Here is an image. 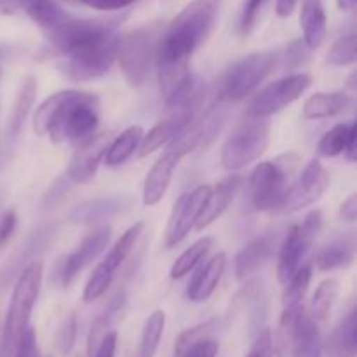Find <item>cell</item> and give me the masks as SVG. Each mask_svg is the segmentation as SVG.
Instances as JSON below:
<instances>
[{
  "label": "cell",
  "mask_w": 357,
  "mask_h": 357,
  "mask_svg": "<svg viewBox=\"0 0 357 357\" xmlns=\"http://www.w3.org/2000/svg\"><path fill=\"white\" fill-rule=\"evenodd\" d=\"M222 0H192L160 31L155 45L159 89L167 107L176 103L192 84L190 61L194 52L208 40L218 20Z\"/></svg>",
  "instance_id": "cell-1"
},
{
  "label": "cell",
  "mask_w": 357,
  "mask_h": 357,
  "mask_svg": "<svg viewBox=\"0 0 357 357\" xmlns=\"http://www.w3.org/2000/svg\"><path fill=\"white\" fill-rule=\"evenodd\" d=\"M100 100L93 93L75 89L58 91L45 98L33 115L37 136H49L52 143H79L96 132Z\"/></svg>",
  "instance_id": "cell-2"
},
{
  "label": "cell",
  "mask_w": 357,
  "mask_h": 357,
  "mask_svg": "<svg viewBox=\"0 0 357 357\" xmlns=\"http://www.w3.org/2000/svg\"><path fill=\"white\" fill-rule=\"evenodd\" d=\"M42 275H44L42 261H31L28 267L23 268L14 284L9 309H7L6 326H3V354L7 357L14 356L21 335L30 324L31 312L40 291Z\"/></svg>",
  "instance_id": "cell-3"
},
{
  "label": "cell",
  "mask_w": 357,
  "mask_h": 357,
  "mask_svg": "<svg viewBox=\"0 0 357 357\" xmlns=\"http://www.w3.org/2000/svg\"><path fill=\"white\" fill-rule=\"evenodd\" d=\"M160 31H162L160 21H152V23L142 24V26L119 37L117 59L115 61H119V65H121V70L129 86L139 87L145 84L150 73V66H152L153 54H155V45Z\"/></svg>",
  "instance_id": "cell-4"
},
{
  "label": "cell",
  "mask_w": 357,
  "mask_h": 357,
  "mask_svg": "<svg viewBox=\"0 0 357 357\" xmlns=\"http://www.w3.org/2000/svg\"><path fill=\"white\" fill-rule=\"evenodd\" d=\"M119 35H108L100 40L79 45L61 56L59 70L73 82H86L103 77L110 72L117 59Z\"/></svg>",
  "instance_id": "cell-5"
},
{
  "label": "cell",
  "mask_w": 357,
  "mask_h": 357,
  "mask_svg": "<svg viewBox=\"0 0 357 357\" xmlns=\"http://www.w3.org/2000/svg\"><path fill=\"white\" fill-rule=\"evenodd\" d=\"M298 157L289 153L281 159L257 164L250 176V201L255 211H275L289 185Z\"/></svg>",
  "instance_id": "cell-6"
},
{
  "label": "cell",
  "mask_w": 357,
  "mask_h": 357,
  "mask_svg": "<svg viewBox=\"0 0 357 357\" xmlns=\"http://www.w3.org/2000/svg\"><path fill=\"white\" fill-rule=\"evenodd\" d=\"M278 65V52L261 51L234 63L220 84V100L241 101L253 94Z\"/></svg>",
  "instance_id": "cell-7"
},
{
  "label": "cell",
  "mask_w": 357,
  "mask_h": 357,
  "mask_svg": "<svg viewBox=\"0 0 357 357\" xmlns=\"http://www.w3.org/2000/svg\"><path fill=\"white\" fill-rule=\"evenodd\" d=\"M271 131L265 119L250 117L241 122L227 138L222 149V164L230 171L243 169L257 162L267 150Z\"/></svg>",
  "instance_id": "cell-8"
},
{
  "label": "cell",
  "mask_w": 357,
  "mask_h": 357,
  "mask_svg": "<svg viewBox=\"0 0 357 357\" xmlns=\"http://www.w3.org/2000/svg\"><path fill=\"white\" fill-rule=\"evenodd\" d=\"M126 16L110 17H68L47 30V40L59 56L79 45L114 35Z\"/></svg>",
  "instance_id": "cell-9"
},
{
  "label": "cell",
  "mask_w": 357,
  "mask_h": 357,
  "mask_svg": "<svg viewBox=\"0 0 357 357\" xmlns=\"http://www.w3.org/2000/svg\"><path fill=\"white\" fill-rule=\"evenodd\" d=\"M321 229H323V215L319 209H314L303 218L302 223L291 227L289 232L286 234L281 250H279L278 264V279L281 284H286L291 275L305 265L307 257H309Z\"/></svg>",
  "instance_id": "cell-10"
},
{
  "label": "cell",
  "mask_w": 357,
  "mask_h": 357,
  "mask_svg": "<svg viewBox=\"0 0 357 357\" xmlns=\"http://www.w3.org/2000/svg\"><path fill=\"white\" fill-rule=\"evenodd\" d=\"M143 229H145V223L138 222L135 225L129 227L124 234L121 236V239L110 248V251L107 253V257L96 265V268L93 271V274L89 275L86 282V288H84L82 300L86 303H93L96 300H100L101 296L107 293V289L110 288L112 282H114L115 274H117L119 268L122 267L128 257L131 255V251L135 250L136 243L142 237Z\"/></svg>",
  "instance_id": "cell-11"
},
{
  "label": "cell",
  "mask_w": 357,
  "mask_h": 357,
  "mask_svg": "<svg viewBox=\"0 0 357 357\" xmlns=\"http://www.w3.org/2000/svg\"><path fill=\"white\" fill-rule=\"evenodd\" d=\"M310 86H312V77L309 73H291L274 80L260 93L255 94L248 108V115L258 119L271 117L300 100Z\"/></svg>",
  "instance_id": "cell-12"
},
{
  "label": "cell",
  "mask_w": 357,
  "mask_h": 357,
  "mask_svg": "<svg viewBox=\"0 0 357 357\" xmlns=\"http://www.w3.org/2000/svg\"><path fill=\"white\" fill-rule=\"evenodd\" d=\"M330 185V173L317 159H312L305 167L295 183L288 185L281 204L275 211L296 213L300 209L312 206L323 197Z\"/></svg>",
  "instance_id": "cell-13"
},
{
  "label": "cell",
  "mask_w": 357,
  "mask_h": 357,
  "mask_svg": "<svg viewBox=\"0 0 357 357\" xmlns=\"http://www.w3.org/2000/svg\"><path fill=\"white\" fill-rule=\"evenodd\" d=\"M209 192H211L209 185H199L197 188L187 192L178 199L173 211H171L169 222H167L166 237H164L166 250L176 248L190 234V230L195 229L199 216H201L206 201L209 197Z\"/></svg>",
  "instance_id": "cell-14"
},
{
  "label": "cell",
  "mask_w": 357,
  "mask_h": 357,
  "mask_svg": "<svg viewBox=\"0 0 357 357\" xmlns=\"http://www.w3.org/2000/svg\"><path fill=\"white\" fill-rule=\"evenodd\" d=\"M112 237L110 227H100V229L93 230L87 234L79 246L65 257L61 264V271H59V281H61L63 288H68L77 275L91 264L96 260L105 248L108 246Z\"/></svg>",
  "instance_id": "cell-15"
},
{
  "label": "cell",
  "mask_w": 357,
  "mask_h": 357,
  "mask_svg": "<svg viewBox=\"0 0 357 357\" xmlns=\"http://www.w3.org/2000/svg\"><path fill=\"white\" fill-rule=\"evenodd\" d=\"M110 143L108 135H91L89 138L77 143V149L70 159L66 176L73 183H89L96 176V171L103 160L107 146Z\"/></svg>",
  "instance_id": "cell-16"
},
{
  "label": "cell",
  "mask_w": 357,
  "mask_h": 357,
  "mask_svg": "<svg viewBox=\"0 0 357 357\" xmlns=\"http://www.w3.org/2000/svg\"><path fill=\"white\" fill-rule=\"evenodd\" d=\"M181 159L183 157L176 150L167 146L166 152L157 159V162L150 167L149 174H146L145 183H143V204L155 206L162 201L171 185L174 169L181 162Z\"/></svg>",
  "instance_id": "cell-17"
},
{
  "label": "cell",
  "mask_w": 357,
  "mask_h": 357,
  "mask_svg": "<svg viewBox=\"0 0 357 357\" xmlns=\"http://www.w3.org/2000/svg\"><path fill=\"white\" fill-rule=\"evenodd\" d=\"M275 246H278V236L275 234H265V236H260L251 241V243H248L237 253L236 264H234L237 281H248L250 278H253L271 260Z\"/></svg>",
  "instance_id": "cell-18"
},
{
  "label": "cell",
  "mask_w": 357,
  "mask_h": 357,
  "mask_svg": "<svg viewBox=\"0 0 357 357\" xmlns=\"http://www.w3.org/2000/svg\"><path fill=\"white\" fill-rule=\"evenodd\" d=\"M20 10L26 13L38 26L45 30L66 17L54 0H0V16H13Z\"/></svg>",
  "instance_id": "cell-19"
},
{
  "label": "cell",
  "mask_w": 357,
  "mask_h": 357,
  "mask_svg": "<svg viewBox=\"0 0 357 357\" xmlns=\"http://www.w3.org/2000/svg\"><path fill=\"white\" fill-rule=\"evenodd\" d=\"M243 187V176L239 174H234V176H227L225 180H222L220 183H216L215 187H211L209 192V197L206 201L204 209H202L201 216L197 220V225L195 229L204 230L208 229L211 223H215L223 213L227 211V208L230 206V202L234 201L237 192Z\"/></svg>",
  "instance_id": "cell-20"
},
{
  "label": "cell",
  "mask_w": 357,
  "mask_h": 357,
  "mask_svg": "<svg viewBox=\"0 0 357 357\" xmlns=\"http://www.w3.org/2000/svg\"><path fill=\"white\" fill-rule=\"evenodd\" d=\"M227 268V255L216 253L209 261H206L204 267L194 275L187 289V296L190 302L202 303L211 298L213 293L218 288L220 281L223 278V272Z\"/></svg>",
  "instance_id": "cell-21"
},
{
  "label": "cell",
  "mask_w": 357,
  "mask_h": 357,
  "mask_svg": "<svg viewBox=\"0 0 357 357\" xmlns=\"http://www.w3.org/2000/svg\"><path fill=\"white\" fill-rule=\"evenodd\" d=\"M326 357H356L357 356V310L351 309L340 323L333 328L323 344Z\"/></svg>",
  "instance_id": "cell-22"
},
{
  "label": "cell",
  "mask_w": 357,
  "mask_h": 357,
  "mask_svg": "<svg viewBox=\"0 0 357 357\" xmlns=\"http://www.w3.org/2000/svg\"><path fill=\"white\" fill-rule=\"evenodd\" d=\"M37 79L31 75H28L23 80V84H21L20 93H17L16 100H14L13 110H10L6 128V142L9 145H14L17 142V138H20L21 131H23L24 122H26V117L30 115L35 103V98H37Z\"/></svg>",
  "instance_id": "cell-23"
},
{
  "label": "cell",
  "mask_w": 357,
  "mask_h": 357,
  "mask_svg": "<svg viewBox=\"0 0 357 357\" xmlns=\"http://www.w3.org/2000/svg\"><path fill=\"white\" fill-rule=\"evenodd\" d=\"M300 24L303 31V42L309 49H317L326 38V13L323 0H303Z\"/></svg>",
  "instance_id": "cell-24"
},
{
  "label": "cell",
  "mask_w": 357,
  "mask_h": 357,
  "mask_svg": "<svg viewBox=\"0 0 357 357\" xmlns=\"http://www.w3.org/2000/svg\"><path fill=\"white\" fill-rule=\"evenodd\" d=\"M323 356V338H321L319 323L303 310L296 324L289 357H321Z\"/></svg>",
  "instance_id": "cell-25"
},
{
  "label": "cell",
  "mask_w": 357,
  "mask_h": 357,
  "mask_svg": "<svg viewBox=\"0 0 357 357\" xmlns=\"http://www.w3.org/2000/svg\"><path fill=\"white\" fill-rule=\"evenodd\" d=\"M351 105V94L344 91L335 93H316L309 96L303 103V117L316 121V119H330L344 114Z\"/></svg>",
  "instance_id": "cell-26"
},
{
  "label": "cell",
  "mask_w": 357,
  "mask_h": 357,
  "mask_svg": "<svg viewBox=\"0 0 357 357\" xmlns=\"http://www.w3.org/2000/svg\"><path fill=\"white\" fill-rule=\"evenodd\" d=\"M143 135H145V131H143L142 126H129L128 129H124L117 138L108 143L103 157L105 164L108 167H119L128 162L132 153L139 149Z\"/></svg>",
  "instance_id": "cell-27"
},
{
  "label": "cell",
  "mask_w": 357,
  "mask_h": 357,
  "mask_svg": "<svg viewBox=\"0 0 357 357\" xmlns=\"http://www.w3.org/2000/svg\"><path fill=\"white\" fill-rule=\"evenodd\" d=\"M354 244L347 239H340L321 248L314 264L321 272H335L351 267L354 264Z\"/></svg>",
  "instance_id": "cell-28"
},
{
  "label": "cell",
  "mask_w": 357,
  "mask_h": 357,
  "mask_svg": "<svg viewBox=\"0 0 357 357\" xmlns=\"http://www.w3.org/2000/svg\"><path fill=\"white\" fill-rule=\"evenodd\" d=\"M303 305L284 307L279 319L278 328L272 333V345H274V354L278 357H289L291 354L293 338H295L296 324L303 312Z\"/></svg>",
  "instance_id": "cell-29"
},
{
  "label": "cell",
  "mask_w": 357,
  "mask_h": 357,
  "mask_svg": "<svg viewBox=\"0 0 357 357\" xmlns=\"http://www.w3.org/2000/svg\"><path fill=\"white\" fill-rule=\"evenodd\" d=\"M340 293V282L333 278H328L319 282L316 288V293L310 302V312L309 316L312 317L316 323H324L330 317L331 310H333L335 302Z\"/></svg>",
  "instance_id": "cell-30"
},
{
  "label": "cell",
  "mask_w": 357,
  "mask_h": 357,
  "mask_svg": "<svg viewBox=\"0 0 357 357\" xmlns=\"http://www.w3.org/2000/svg\"><path fill=\"white\" fill-rule=\"evenodd\" d=\"M213 248V237H201L199 241H195L190 248L183 251L180 257L176 258V261L171 267L169 275L171 279H183L185 275L190 274L199 264L206 258V255L211 251Z\"/></svg>",
  "instance_id": "cell-31"
},
{
  "label": "cell",
  "mask_w": 357,
  "mask_h": 357,
  "mask_svg": "<svg viewBox=\"0 0 357 357\" xmlns=\"http://www.w3.org/2000/svg\"><path fill=\"white\" fill-rule=\"evenodd\" d=\"M357 131L356 122H351V124H342L333 126L330 131H326L323 135V138L319 139V145H317V153L321 157H326V159H331V157H338L340 153L345 152L349 145V139H351L352 132Z\"/></svg>",
  "instance_id": "cell-32"
},
{
  "label": "cell",
  "mask_w": 357,
  "mask_h": 357,
  "mask_svg": "<svg viewBox=\"0 0 357 357\" xmlns=\"http://www.w3.org/2000/svg\"><path fill=\"white\" fill-rule=\"evenodd\" d=\"M164 330H166V314L164 310H153L145 321L139 342V357H153L162 340Z\"/></svg>",
  "instance_id": "cell-33"
},
{
  "label": "cell",
  "mask_w": 357,
  "mask_h": 357,
  "mask_svg": "<svg viewBox=\"0 0 357 357\" xmlns=\"http://www.w3.org/2000/svg\"><path fill=\"white\" fill-rule=\"evenodd\" d=\"M310 281H312V268H310L309 265H303V267H300L298 271L291 275V279L284 284V291H282V307L303 305V298H305Z\"/></svg>",
  "instance_id": "cell-34"
},
{
  "label": "cell",
  "mask_w": 357,
  "mask_h": 357,
  "mask_svg": "<svg viewBox=\"0 0 357 357\" xmlns=\"http://www.w3.org/2000/svg\"><path fill=\"white\" fill-rule=\"evenodd\" d=\"M220 328V321L218 319H209L206 323L195 324V326L187 328L185 331H181L178 335L176 342H174V357H178L188 345L195 344L199 340H204V338H215L216 331Z\"/></svg>",
  "instance_id": "cell-35"
},
{
  "label": "cell",
  "mask_w": 357,
  "mask_h": 357,
  "mask_svg": "<svg viewBox=\"0 0 357 357\" xmlns=\"http://www.w3.org/2000/svg\"><path fill=\"white\" fill-rule=\"evenodd\" d=\"M119 206H121V202L115 201V199H101V201L87 202V204H82L73 211L72 218L75 222H96V220H101L119 211Z\"/></svg>",
  "instance_id": "cell-36"
},
{
  "label": "cell",
  "mask_w": 357,
  "mask_h": 357,
  "mask_svg": "<svg viewBox=\"0 0 357 357\" xmlns=\"http://www.w3.org/2000/svg\"><path fill=\"white\" fill-rule=\"evenodd\" d=\"M356 33L345 35L338 38L330 47L326 56V61L331 66H351L356 63Z\"/></svg>",
  "instance_id": "cell-37"
},
{
  "label": "cell",
  "mask_w": 357,
  "mask_h": 357,
  "mask_svg": "<svg viewBox=\"0 0 357 357\" xmlns=\"http://www.w3.org/2000/svg\"><path fill=\"white\" fill-rule=\"evenodd\" d=\"M77 328H79V324H77L75 314H70L59 326L58 333H56V345H58L61 354L66 356L72 352L77 340Z\"/></svg>",
  "instance_id": "cell-38"
},
{
  "label": "cell",
  "mask_w": 357,
  "mask_h": 357,
  "mask_svg": "<svg viewBox=\"0 0 357 357\" xmlns=\"http://www.w3.org/2000/svg\"><path fill=\"white\" fill-rule=\"evenodd\" d=\"M265 2H267V0H246L239 21V30L243 37H248V35L255 30L258 16H260L261 9H264Z\"/></svg>",
  "instance_id": "cell-39"
},
{
  "label": "cell",
  "mask_w": 357,
  "mask_h": 357,
  "mask_svg": "<svg viewBox=\"0 0 357 357\" xmlns=\"http://www.w3.org/2000/svg\"><path fill=\"white\" fill-rule=\"evenodd\" d=\"M110 321H112V316L107 312L105 316L98 317V319L93 323V326H91L89 337H87V356L89 357L94 354V351H96L98 345L101 344L105 335L110 331Z\"/></svg>",
  "instance_id": "cell-40"
},
{
  "label": "cell",
  "mask_w": 357,
  "mask_h": 357,
  "mask_svg": "<svg viewBox=\"0 0 357 357\" xmlns=\"http://www.w3.org/2000/svg\"><path fill=\"white\" fill-rule=\"evenodd\" d=\"M220 352V344L215 338H204L188 345L178 357H216Z\"/></svg>",
  "instance_id": "cell-41"
},
{
  "label": "cell",
  "mask_w": 357,
  "mask_h": 357,
  "mask_svg": "<svg viewBox=\"0 0 357 357\" xmlns=\"http://www.w3.org/2000/svg\"><path fill=\"white\" fill-rule=\"evenodd\" d=\"M13 357H40L38 356V344H37V333L33 328L28 326L24 333L21 335L20 342L16 345Z\"/></svg>",
  "instance_id": "cell-42"
},
{
  "label": "cell",
  "mask_w": 357,
  "mask_h": 357,
  "mask_svg": "<svg viewBox=\"0 0 357 357\" xmlns=\"http://www.w3.org/2000/svg\"><path fill=\"white\" fill-rule=\"evenodd\" d=\"M309 51L310 49L307 47L303 40L291 42L289 47L286 49V58H284L286 68H296V66L309 61Z\"/></svg>",
  "instance_id": "cell-43"
},
{
  "label": "cell",
  "mask_w": 357,
  "mask_h": 357,
  "mask_svg": "<svg viewBox=\"0 0 357 357\" xmlns=\"http://www.w3.org/2000/svg\"><path fill=\"white\" fill-rule=\"evenodd\" d=\"M246 357H275L274 345H272V331L264 330L257 337L255 344L251 345Z\"/></svg>",
  "instance_id": "cell-44"
},
{
  "label": "cell",
  "mask_w": 357,
  "mask_h": 357,
  "mask_svg": "<svg viewBox=\"0 0 357 357\" xmlns=\"http://www.w3.org/2000/svg\"><path fill=\"white\" fill-rule=\"evenodd\" d=\"M136 0H79V6L91 7L94 10H105V13H110V10H121L126 7L132 6Z\"/></svg>",
  "instance_id": "cell-45"
},
{
  "label": "cell",
  "mask_w": 357,
  "mask_h": 357,
  "mask_svg": "<svg viewBox=\"0 0 357 357\" xmlns=\"http://www.w3.org/2000/svg\"><path fill=\"white\" fill-rule=\"evenodd\" d=\"M17 216L14 211H7L6 215L0 218V248L13 237L14 230H16Z\"/></svg>",
  "instance_id": "cell-46"
},
{
  "label": "cell",
  "mask_w": 357,
  "mask_h": 357,
  "mask_svg": "<svg viewBox=\"0 0 357 357\" xmlns=\"http://www.w3.org/2000/svg\"><path fill=\"white\" fill-rule=\"evenodd\" d=\"M115 352H117V333L108 331L91 357H115Z\"/></svg>",
  "instance_id": "cell-47"
},
{
  "label": "cell",
  "mask_w": 357,
  "mask_h": 357,
  "mask_svg": "<svg viewBox=\"0 0 357 357\" xmlns=\"http://www.w3.org/2000/svg\"><path fill=\"white\" fill-rule=\"evenodd\" d=\"M340 218L347 223H354L357 218V195L352 194L342 202L340 206Z\"/></svg>",
  "instance_id": "cell-48"
},
{
  "label": "cell",
  "mask_w": 357,
  "mask_h": 357,
  "mask_svg": "<svg viewBox=\"0 0 357 357\" xmlns=\"http://www.w3.org/2000/svg\"><path fill=\"white\" fill-rule=\"evenodd\" d=\"M298 2L300 0H278L275 2V13H278L279 17H289L295 13Z\"/></svg>",
  "instance_id": "cell-49"
},
{
  "label": "cell",
  "mask_w": 357,
  "mask_h": 357,
  "mask_svg": "<svg viewBox=\"0 0 357 357\" xmlns=\"http://www.w3.org/2000/svg\"><path fill=\"white\" fill-rule=\"evenodd\" d=\"M356 2L357 0H337V3H338V9L340 10H345V13H347V10H352L356 7Z\"/></svg>",
  "instance_id": "cell-50"
},
{
  "label": "cell",
  "mask_w": 357,
  "mask_h": 357,
  "mask_svg": "<svg viewBox=\"0 0 357 357\" xmlns=\"http://www.w3.org/2000/svg\"><path fill=\"white\" fill-rule=\"evenodd\" d=\"M61 2L72 3V6H79V0H61Z\"/></svg>",
  "instance_id": "cell-51"
},
{
  "label": "cell",
  "mask_w": 357,
  "mask_h": 357,
  "mask_svg": "<svg viewBox=\"0 0 357 357\" xmlns=\"http://www.w3.org/2000/svg\"><path fill=\"white\" fill-rule=\"evenodd\" d=\"M0 79H2V63H0Z\"/></svg>",
  "instance_id": "cell-52"
}]
</instances>
